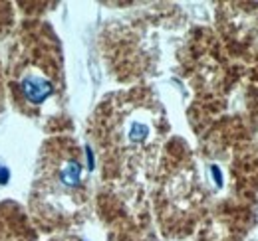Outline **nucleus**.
Returning <instances> with one entry per match:
<instances>
[{
    "instance_id": "obj_3",
    "label": "nucleus",
    "mask_w": 258,
    "mask_h": 241,
    "mask_svg": "<svg viewBox=\"0 0 258 241\" xmlns=\"http://www.w3.org/2000/svg\"><path fill=\"white\" fill-rule=\"evenodd\" d=\"M8 180H10V170L0 164V184H8Z\"/></svg>"
},
{
    "instance_id": "obj_1",
    "label": "nucleus",
    "mask_w": 258,
    "mask_h": 241,
    "mask_svg": "<svg viewBox=\"0 0 258 241\" xmlns=\"http://www.w3.org/2000/svg\"><path fill=\"white\" fill-rule=\"evenodd\" d=\"M20 93L24 97L26 103L30 105H42L44 101H48L54 93V83L44 77V75H36V73H26L20 79Z\"/></svg>"
},
{
    "instance_id": "obj_4",
    "label": "nucleus",
    "mask_w": 258,
    "mask_h": 241,
    "mask_svg": "<svg viewBox=\"0 0 258 241\" xmlns=\"http://www.w3.org/2000/svg\"><path fill=\"white\" fill-rule=\"evenodd\" d=\"M86 158H88V168L90 170H94V166H96V160H94V152L90 147H86Z\"/></svg>"
},
{
    "instance_id": "obj_2",
    "label": "nucleus",
    "mask_w": 258,
    "mask_h": 241,
    "mask_svg": "<svg viewBox=\"0 0 258 241\" xmlns=\"http://www.w3.org/2000/svg\"><path fill=\"white\" fill-rule=\"evenodd\" d=\"M211 174H213V178H215V184L217 186H223V172L219 170V166H211Z\"/></svg>"
}]
</instances>
